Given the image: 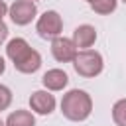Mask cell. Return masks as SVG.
<instances>
[{"mask_svg": "<svg viewBox=\"0 0 126 126\" xmlns=\"http://www.w3.org/2000/svg\"><path fill=\"white\" fill-rule=\"evenodd\" d=\"M32 2H37V0H32Z\"/></svg>", "mask_w": 126, "mask_h": 126, "instance_id": "19", "label": "cell"}, {"mask_svg": "<svg viewBox=\"0 0 126 126\" xmlns=\"http://www.w3.org/2000/svg\"><path fill=\"white\" fill-rule=\"evenodd\" d=\"M85 2H87V4H93V2H94V0H85Z\"/></svg>", "mask_w": 126, "mask_h": 126, "instance_id": "17", "label": "cell"}, {"mask_svg": "<svg viewBox=\"0 0 126 126\" xmlns=\"http://www.w3.org/2000/svg\"><path fill=\"white\" fill-rule=\"evenodd\" d=\"M73 67H75V73L79 77H85V79H94L102 73L104 69V59L102 55L96 51V49H79L75 59L71 61Z\"/></svg>", "mask_w": 126, "mask_h": 126, "instance_id": "3", "label": "cell"}, {"mask_svg": "<svg viewBox=\"0 0 126 126\" xmlns=\"http://www.w3.org/2000/svg\"><path fill=\"white\" fill-rule=\"evenodd\" d=\"M4 16H8V4L0 0V20H4Z\"/></svg>", "mask_w": 126, "mask_h": 126, "instance_id": "15", "label": "cell"}, {"mask_svg": "<svg viewBox=\"0 0 126 126\" xmlns=\"http://www.w3.org/2000/svg\"><path fill=\"white\" fill-rule=\"evenodd\" d=\"M96 28L94 26H91V24H81V26H77L75 28V32H73V43L77 45V49H89V47H93L94 45V41H96Z\"/></svg>", "mask_w": 126, "mask_h": 126, "instance_id": "8", "label": "cell"}, {"mask_svg": "<svg viewBox=\"0 0 126 126\" xmlns=\"http://www.w3.org/2000/svg\"><path fill=\"white\" fill-rule=\"evenodd\" d=\"M35 32L43 39H53V37L61 35V32H63V18H61V14L55 12V10H45L37 18V22H35Z\"/></svg>", "mask_w": 126, "mask_h": 126, "instance_id": "4", "label": "cell"}, {"mask_svg": "<svg viewBox=\"0 0 126 126\" xmlns=\"http://www.w3.org/2000/svg\"><path fill=\"white\" fill-rule=\"evenodd\" d=\"M6 126H35V116L32 110H24V108H18L14 112L8 114V118L4 120Z\"/></svg>", "mask_w": 126, "mask_h": 126, "instance_id": "10", "label": "cell"}, {"mask_svg": "<svg viewBox=\"0 0 126 126\" xmlns=\"http://www.w3.org/2000/svg\"><path fill=\"white\" fill-rule=\"evenodd\" d=\"M8 16L16 26H28L37 16V6L32 0H14L8 6Z\"/></svg>", "mask_w": 126, "mask_h": 126, "instance_id": "5", "label": "cell"}, {"mask_svg": "<svg viewBox=\"0 0 126 126\" xmlns=\"http://www.w3.org/2000/svg\"><path fill=\"white\" fill-rule=\"evenodd\" d=\"M57 106V100L55 96L51 94V91L47 89H39V91H33L32 96H30V108L35 112V114H41V116H47L55 110Z\"/></svg>", "mask_w": 126, "mask_h": 126, "instance_id": "7", "label": "cell"}, {"mask_svg": "<svg viewBox=\"0 0 126 126\" xmlns=\"http://www.w3.org/2000/svg\"><path fill=\"white\" fill-rule=\"evenodd\" d=\"M112 122L116 126H126V98H118L112 104Z\"/></svg>", "mask_w": 126, "mask_h": 126, "instance_id": "12", "label": "cell"}, {"mask_svg": "<svg viewBox=\"0 0 126 126\" xmlns=\"http://www.w3.org/2000/svg\"><path fill=\"white\" fill-rule=\"evenodd\" d=\"M77 45L73 43L71 37H63V35H57L51 39V55L57 63H71L77 55Z\"/></svg>", "mask_w": 126, "mask_h": 126, "instance_id": "6", "label": "cell"}, {"mask_svg": "<svg viewBox=\"0 0 126 126\" xmlns=\"http://www.w3.org/2000/svg\"><path fill=\"white\" fill-rule=\"evenodd\" d=\"M122 2H124V4H126V0H122Z\"/></svg>", "mask_w": 126, "mask_h": 126, "instance_id": "20", "label": "cell"}, {"mask_svg": "<svg viewBox=\"0 0 126 126\" xmlns=\"http://www.w3.org/2000/svg\"><path fill=\"white\" fill-rule=\"evenodd\" d=\"M91 8L98 16H108V14H112L118 8V0H94L91 4Z\"/></svg>", "mask_w": 126, "mask_h": 126, "instance_id": "11", "label": "cell"}, {"mask_svg": "<svg viewBox=\"0 0 126 126\" xmlns=\"http://www.w3.org/2000/svg\"><path fill=\"white\" fill-rule=\"evenodd\" d=\"M10 104H12V91H10V87L0 83V112L6 110Z\"/></svg>", "mask_w": 126, "mask_h": 126, "instance_id": "13", "label": "cell"}, {"mask_svg": "<svg viewBox=\"0 0 126 126\" xmlns=\"http://www.w3.org/2000/svg\"><path fill=\"white\" fill-rule=\"evenodd\" d=\"M8 26L4 24V20H0V45H4L6 43V39H8Z\"/></svg>", "mask_w": 126, "mask_h": 126, "instance_id": "14", "label": "cell"}, {"mask_svg": "<svg viewBox=\"0 0 126 126\" xmlns=\"http://www.w3.org/2000/svg\"><path fill=\"white\" fill-rule=\"evenodd\" d=\"M6 55L14 63V69L24 75H32L41 67V55L24 37H14L6 45Z\"/></svg>", "mask_w": 126, "mask_h": 126, "instance_id": "1", "label": "cell"}, {"mask_svg": "<svg viewBox=\"0 0 126 126\" xmlns=\"http://www.w3.org/2000/svg\"><path fill=\"white\" fill-rule=\"evenodd\" d=\"M4 71H6V59L0 55V75H4Z\"/></svg>", "mask_w": 126, "mask_h": 126, "instance_id": "16", "label": "cell"}, {"mask_svg": "<svg viewBox=\"0 0 126 126\" xmlns=\"http://www.w3.org/2000/svg\"><path fill=\"white\" fill-rule=\"evenodd\" d=\"M41 85H43V89H47L51 93H57V91H63L69 85V77L63 69H49V71L43 73Z\"/></svg>", "mask_w": 126, "mask_h": 126, "instance_id": "9", "label": "cell"}, {"mask_svg": "<svg viewBox=\"0 0 126 126\" xmlns=\"http://www.w3.org/2000/svg\"><path fill=\"white\" fill-rule=\"evenodd\" d=\"M0 126H6V124H4V120H2V118H0Z\"/></svg>", "mask_w": 126, "mask_h": 126, "instance_id": "18", "label": "cell"}, {"mask_svg": "<svg viewBox=\"0 0 126 126\" xmlns=\"http://www.w3.org/2000/svg\"><path fill=\"white\" fill-rule=\"evenodd\" d=\"M93 112V98L83 89H71L61 98V114L71 122H83Z\"/></svg>", "mask_w": 126, "mask_h": 126, "instance_id": "2", "label": "cell"}]
</instances>
